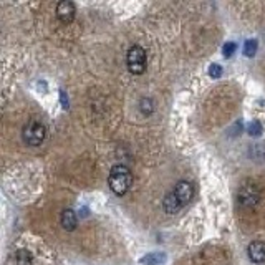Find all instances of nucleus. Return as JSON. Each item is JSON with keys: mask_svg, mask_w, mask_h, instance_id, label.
I'll list each match as a JSON object with an SVG mask.
<instances>
[{"mask_svg": "<svg viewBox=\"0 0 265 265\" xmlns=\"http://www.w3.org/2000/svg\"><path fill=\"white\" fill-rule=\"evenodd\" d=\"M162 262H166L164 254H148L146 257L141 259V264L144 265H159Z\"/></svg>", "mask_w": 265, "mask_h": 265, "instance_id": "9b49d317", "label": "nucleus"}, {"mask_svg": "<svg viewBox=\"0 0 265 265\" xmlns=\"http://www.w3.org/2000/svg\"><path fill=\"white\" fill-rule=\"evenodd\" d=\"M126 63H128V70L133 75H141V73H144V70H146V52H144L143 46L133 45L128 50Z\"/></svg>", "mask_w": 265, "mask_h": 265, "instance_id": "f03ea898", "label": "nucleus"}, {"mask_svg": "<svg viewBox=\"0 0 265 265\" xmlns=\"http://www.w3.org/2000/svg\"><path fill=\"white\" fill-rule=\"evenodd\" d=\"M60 222H62V227L65 230H75L78 224V217L73 209H65L60 216Z\"/></svg>", "mask_w": 265, "mask_h": 265, "instance_id": "6e6552de", "label": "nucleus"}, {"mask_svg": "<svg viewBox=\"0 0 265 265\" xmlns=\"http://www.w3.org/2000/svg\"><path fill=\"white\" fill-rule=\"evenodd\" d=\"M249 259L252 260L254 264H264L265 262V242L262 240H254V242L249 244L247 247Z\"/></svg>", "mask_w": 265, "mask_h": 265, "instance_id": "0eeeda50", "label": "nucleus"}, {"mask_svg": "<svg viewBox=\"0 0 265 265\" xmlns=\"http://www.w3.org/2000/svg\"><path fill=\"white\" fill-rule=\"evenodd\" d=\"M75 13H76V7H75V3H73V2H70V0H62V2H58L57 17H58V20L62 23L73 22Z\"/></svg>", "mask_w": 265, "mask_h": 265, "instance_id": "39448f33", "label": "nucleus"}, {"mask_svg": "<svg viewBox=\"0 0 265 265\" xmlns=\"http://www.w3.org/2000/svg\"><path fill=\"white\" fill-rule=\"evenodd\" d=\"M46 136V129L40 121H30L23 128L22 138L29 146H38V144L43 143V139Z\"/></svg>", "mask_w": 265, "mask_h": 265, "instance_id": "7ed1b4c3", "label": "nucleus"}, {"mask_svg": "<svg viewBox=\"0 0 265 265\" xmlns=\"http://www.w3.org/2000/svg\"><path fill=\"white\" fill-rule=\"evenodd\" d=\"M162 206H164V211L167 214H176L183 209V206H181V202L178 201V197H176L174 192L166 194L164 201H162Z\"/></svg>", "mask_w": 265, "mask_h": 265, "instance_id": "1a4fd4ad", "label": "nucleus"}, {"mask_svg": "<svg viewBox=\"0 0 265 265\" xmlns=\"http://www.w3.org/2000/svg\"><path fill=\"white\" fill-rule=\"evenodd\" d=\"M264 131V128H262V124H260L259 121H252V123H249V126H247V133L250 134V136H260Z\"/></svg>", "mask_w": 265, "mask_h": 265, "instance_id": "ddd939ff", "label": "nucleus"}, {"mask_svg": "<svg viewBox=\"0 0 265 265\" xmlns=\"http://www.w3.org/2000/svg\"><path fill=\"white\" fill-rule=\"evenodd\" d=\"M15 265H34V259L29 250H18L15 254Z\"/></svg>", "mask_w": 265, "mask_h": 265, "instance_id": "9d476101", "label": "nucleus"}, {"mask_svg": "<svg viewBox=\"0 0 265 265\" xmlns=\"http://www.w3.org/2000/svg\"><path fill=\"white\" fill-rule=\"evenodd\" d=\"M139 105H141V111L144 114H151L152 110H154V108H152V101L150 98H143Z\"/></svg>", "mask_w": 265, "mask_h": 265, "instance_id": "2eb2a0df", "label": "nucleus"}, {"mask_svg": "<svg viewBox=\"0 0 265 265\" xmlns=\"http://www.w3.org/2000/svg\"><path fill=\"white\" fill-rule=\"evenodd\" d=\"M237 199H239V204L242 207H255L260 201V190L255 184H245L242 189L239 190V196H237Z\"/></svg>", "mask_w": 265, "mask_h": 265, "instance_id": "20e7f679", "label": "nucleus"}, {"mask_svg": "<svg viewBox=\"0 0 265 265\" xmlns=\"http://www.w3.org/2000/svg\"><path fill=\"white\" fill-rule=\"evenodd\" d=\"M209 75L212 78H221L222 76V67L217 63H212L211 67H209Z\"/></svg>", "mask_w": 265, "mask_h": 265, "instance_id": "dca6fc26", "label": "nucleus"}, {"mask_svg": "<svg viewBox=\"0 0 265 265\" xmlns=\"http://www.w3.org/2000/svg\"><path fill=\"white\" fill-rule=\"evenodd\" d=\"M108 184H110L111 190H113L116 196H123V194H126L129 190V188H131V184H133L131 171L123 164L113 166L110 171V176H108Z\"/></svg>", "mask_w": 265, "mask_h": 265, "instance_id": "f257e3e1", "label": "nucleus"}, {"mask_svg": "<svg viewBox=\"0 0 265 265\" xmlns=\"http://www.w3.org/2000/svg\"><path fill=\"white\" fill-rule=\"evenodd\" d=\"M255 52H257V40H247L244 45V53L245 57H254Z\"/></svg>", "mask_w": 265, "mask_h": 265, "instance_id": "f8f14e48", "label": "nucleus"}, {"mask_svg": "<svg viewBox=\"0 0 265 265\" xmlns=\"http://www.w3.org/2000/svg\"><path fill=\"white\" fill-rule=\"evenodd\" d=\"M173 192L176 194V197H178V201L181 202V206H186L190 199L194 196V188L192 184L189 183V181H179L178 184H176V188Z\"/></svg>", "mask_w": 265, "mask_h": 265, "instance_id": "423d86ee", "label": "nucleus"}, {"mask_svg": "<svg viewBox=\"0 0 265 265\" xmlns=\"http://www.w3.org/2000/svg\"><path fill=\"white\" fill-rule=\"evenodd\" d=\"M235 50H237V45L234 43V41H227V43L222 46V53H224L226 58H230L232 55L235 53Z\"/></svg>", "mask_w": 265, "mask_h": 265, "instance_id": "4468645a", "label": "nucleus"}]
</instances>
